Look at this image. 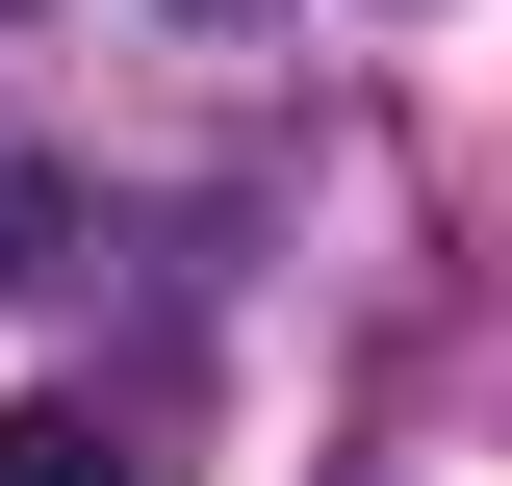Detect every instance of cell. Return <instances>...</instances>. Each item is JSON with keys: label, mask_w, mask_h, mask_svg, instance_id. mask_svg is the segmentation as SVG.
Returning a JSON list of instances; mask_svg holds the SVG:
<instances>
[{"label": "cell", "mask_w": 512, "mask_h": 486, "mask_svg": "<svg viewBox=\"0 0 512 486\" xmlns=\"http://www.w3.org/2000/svg\"><path fill=\"white\" fill-rule=\"evenodd\" d=\"M0 486H154V461H128L103 410H0Z\"/></svg>", "instance_id": "6da1fadb"}]
</instances>
